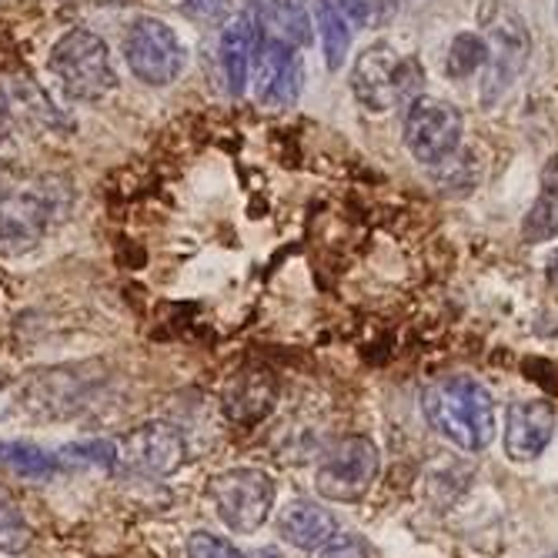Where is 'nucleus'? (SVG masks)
<instances>
[{"label":"nucleus","mask_w":558,"mask_h":558,"mask_svg":"<svg viewBox=\"0 0 558 558\" xmlns=\"http://www.w3.org/2000/svg\"><path fill=\"white\" fill-rule=\"evenodd\" d=\"M422 409L428 425L462 451H485L498 428L492 391L469 375H451L435 381L422 398Z\"/></svg>","instance_id":"f257e3e1"},{"label":"nucleus","mask_w":558,"mask_h":558,"mask_svg":"<svg viewBox=\"0 0 558 558\" xmlns=\"http://www.w3.org/2000/svg\"><path fill=\"white\" fill-rule=\"evenodd\" d=\"M478 24L488 44V64L482 74V105L495 108L509 94L532 61V34L525 17L505 4V0H485L478 11Z\"/></svg>","instance_id":"f03ea898"},{"label":"nucleus","mask_w":558,"mask_h":558,"mask_svg":"<svg viewBox=\"0 0 558 558\" xmlns=\"http://www.w3.org/2000/svg\"><path fill=\"white\" fill-rule=\"evenodd\" d=\"M351 94L359 97L365 111L385 114L398 105H409L418 97L422 87V68L418 61L398 54L391 44H372L365 47L351 64Z\"/></svg>","instance_id":"7ed1b4c3"},{"label":"nucleus","mask_w":558,"mask_h":558,"mask_svg":"<svg viewBox=\"0 0 558 558\" xmlns=\"http://www.w3.org/2000/svg\"><path fill=\"white\" fill-rule=\"evenodd\" d=\"M47 68L71 100H100L118 87L108 44L94 31L74 27L50 47Z\"/></svg>","instance_id":"20e7f679"},{"label":"nucleus","mask_w":558,"mask_h":558,"mask_svg":"<svg viewBox=\"0 0 558 558\" xmlns=\"http://www.w3.org/2000/svg\"><path fill=\"white\" fill-rule=\"evenodd\" d=\"M58 194L50 181L31 187L11 181L0 187V255H24L50 231V221L64 208Z\"/></svg>","instance_id":"39448f33"},{"label":"nucleus","mask_w":558,"mask_h":558,"mask_svg":"<svg viewBox=\"0 0 558 558\" xmlns=\"http://www.w3.org/2000/svg\"><path fill=\"white\" fill-rule=\"evenodd\" d=\"M208 498L231 532L255 535L275 509V478L262 469H228L211 478Z\"/></svg>","instance_id":"423d86ee"},{"label":"nucleus","mask_w":558,"mask_h":558,"mask_svg":"<svg viewBox=\"0 0 558 558\" xmlns=\"http://www.w3.org/2000/svg\"><path fill=\"white\" fill-rule=\"evenodd\" d=\"M404 147L412 150V158L438 168L448 165L462 147V134H465V121L462 111L448 105V100L438 97H415L404 108Z\"/></svg>","instance_id":"0eeeda50"},{"label":"nucleus","mask_w":558,"mask_h":558,"mask_svg":"<svg viewBox=\"0 0 558 558\" xmlns=\"http://www.w3.org/2000/svg\"><path fill=\"white\" fill-rule=\"evenodd\" d=\"M124 61L137 81L147 87H168L181 77L187 64V50L174 27L158 17H141L124 37Z\"/></svg>","instance_id":"6e6552de"},{"label":"nucleus","mask_w":558,"mask_h":558,"mask_svg":"<svg viewBox=\"0 0 558 558\" xmlns=\"http://www.w3.org/2000/svg\"><path fill=\"white\" fill-rule=\"evenodd\" d=\"M378 472L381 459L375 441L365 435H348L325 451L315 472V485L331 501H359L372 492Z\"/></svg>","instance_id":"1a4fd4ad"},{"label":"nucleus","mask_w":558,"mask_h":558,"mask_svg":"<svg viewBox=\"0 0 558 558\" xmlns=\"http://www.w3.org/2000/svg\"><path fill=\"white\" fill-rule=\"evenodd\" d=\"M114 445L118 465L144 478H168L187 462V441L171 422H144L114 438Z\"/></svg>","instance_id":"9d476101"},{"label":"nucleus","mask_w":558,"mask_h":558,"mask_svg":"<svg viewBox=\"0 0 558 558\" xmlns=\"http://www.w3.org/2000/svg\"><path fill=\"white\" fill-rule=\"evenodd\" d=\"M251 81H255L258 105H265L271 111L291 108L294 100H298V94H301V81H304V68H301L298 47L262 40L258 58H255V74H251Z\"/></svg>","instance_id":"9b49d317"},{"label":"nucleus","mask_w":558,"mask_h":558,"mask_svg":"<svg viewBox=\"0 0 558 558\" xmlns=\"http://www.w3.org/2000/svg\"><path fill=\"white\" fill-rule=\"evenodd\" d=\"M555 435V409L548 401H515L505 415V454L512 462H532Z\"/></svg>","instance_id":"f8f14e48"},{"label":"nucleus","mask_w":558,"mask_h":558,"mask_svg":"<svg viewBox=\"0 0 558 558\" xmlns=\"http://www.w3.org/2000/svg\"><path fill=\"white\" fill-rule=\"evenodd\" d=\"M244 14L255 21L262 40L308 47L315 37L312 14L304 0H244Z\"/></svg>","instance_id":"ddd939ff"},{"label":"nucleus","mask_w":558,"mask_h":558,"mask_svg":"<svg viewBox=\"0 0 558 558\" xmlns=\"http://www.w3.org/2000/svg\"><path fill=\"white\" fill-rule=\"evenodd\" d=\"M278 398V381L265 368H244L238 372L225 395H221V409L234 425H258L271 415Z\"/></svg>","instance_id":"4468645a"},{"label":"nucleus","mask_w":558,"mask_h":558,"mask_svg":"<svg viewBox=\"0 0 558 558\" xmlns=\"http://www.w3.org/2000/svg\"><path fill=\"white\" fill-rule=\"evenodd\" d=\"M262 47V34L247 14H238L234 21H228V27L221 31V47H218V61H221V74H225V87L231 97H241L251 84V74H255V58Z\"/></svg>","instance_id":"2eb2a0df"},{"label":"nucleus","mask_w":558,"mask_h":558,"mask_svg":"<svg viewBox=\"0 0 558 558\" xmlns=\"http://www.w3.org/2000/svg\"><path fill=\"white\" fill-rule=\"evenodd\" d=\"M338 532V522L328 509H322L312 498H294L288 501L281 515H278V535L291 542L301 551H315L322 548L331 535Z\"/></svg>","instance_id":"dca6fc26"},{"label":"nucleus","mask_w":558,"mask_h":558,"mask_svg":"<svg viewBox=\"0 0 558 558\" xmlns=\"http://www.w3.org/2000/svg\"><path fill=\"white\" fill-rule=\"evenodd\" d=\"M0 465L24 482H50L64 472L58 451H47L34 441H0Z\"/></svg>","instance_id":"f3484780"},{"label":"nucleus","mask_w":558,"mask_h":558,"mask_svg":"<svg viewBox=\"0 0 558 558\" xmlns=\"http://www.w3.org/2000/svg\"><path fill=\"white\" fill-rule=\"evenodd\" d=\"M522 238L529 244L558 238V155H551L542 171V191L535 197L532 211L522 221Z\"/></svg>","instance_id":"a211bd4d"},{"label":"nucleus","mask_w":558,"mask_h":558,"mask_svg":"<svg viewBox=\"0 0 558 558\" xmlns=\"http://www.w3.org/2000/svg\"><path fill=\"white\" fill-rule=\"evenodd\" d=\"M318 34H322L328 71H341L344 54L351 50V34H354V21L348 17L341 0H318Z\"/></svg>","instance_id":"6ab92c4d"},{"label":"nucleus","mask_w":558,"mask_h":558,"mask_svg":"<svg viewBox=\"0 0 558 558\" xmlns=\"http://www.w3.org/2000/svg\"><path fill=\"white\" fill-rule=\"evenodd\" d=\"M485 64H488V44H485V37L465 31V34L454 37L451 47H448L445 74H448L451 81H469V77H475L478 71H485Z\"/></svg>","instance_id":"aec40b11"},{"label":"nucleus","mask_w":558,"mask_h":558,"mask_svg":"<svg viewBox=\"0 0 558 558\" xmlns=\"http://www.w3.org/2000/svg\"><path fill=\"white\" fill-rule=\"evenodd\" d=\"M58 459L64 472L74 469H100V472H114L118 469V445L114 438H90V441H71L58 451Z\"/></svg>","instance_id":"412c9836"},{"label":"nucleus","mask_w":558,"mask_h":558,"mask_svg":"<svg viewBox=\"0 0 558 558\" xmlns=\"http://www.w3.org/2000/svg\"><path fill=\"white\" fill-rule=\"evenodd\" d=\"M34 542V529L8 488H0V555H21Z\"/></svg>","instance_id":"4be33fe9"},{"label":"nucleus","mask_w":558,"mask_h":558,"mask_svg":"<svg viewBox=\"0 0 558 558\" xmlns=\"http://www.w3.org/2000/svg\"><path fill=\"white\" fill-rule=\"evenodd\" d=\"M184 555H187V558H247L234 542H228L225 535L205 532V529H197V532L187 535Z\"/></svg>","instance_id":"5701e85b"},{"label":"nucleus","mask_w":558,"mask_h":558,"mask_svg":"<svg viewBox=\"0 0 558 558\" xmlns=\"http://www.w3.org/2000/svg\"><path fill=\"white\" fill-rule=\"evenodd\" d=\"M181 14L197 27H221L231 17V0H184Z\"/></svg>","instance_id":"b1692460"},{"label":"nucleus","mask_w":558,"mask_h":558,"mask_svg":"<svg viewBox=\"0 0 558 558\" xmlns=\"http://www.w3.org/2000/svg\"><path fill=\"white\" fill-rule=\"evenodd\" d=\"M318 558H372V548H368V542L362 538V535H351V532H344V535H331L322 548H318Z\"/></svg>","instance_id":"393cba45"},{"label":"nucleus","mask_w":558,"mask_h":558,"mask_svg":"<svg viewBox=\"0 0 558 558\" xmlns=\"http://www.w3.org/2000/svg\"><path fill=\"white\" fill-rule=\"evenodd\" d=\"M8 134H11V97L0 87V144L8 141Z\"/></svg>","instance_id":"a878e982"},{"label":"nucleus","mask_w":558,"mask_h":558,"mask_svg":"<svg viewBox=\"0 0 558 558\" xmlns=\"http://www.w3.org/2000/svg\"><path fill=\"white\" fill-rule=\"evenodd\" d=\"M247 558H284L278 548H271V545H265V548H255V551H251Z\"/></svg>","instance_id":"bb28decb"},{"label":"nucleus","mask_w":558,"mask_h":558,"mask_svg":"<svg viewBox=\"0 0 558 558\" xmlns=\"http://www.w3.org/2000/svg\"><path fill=\"white\" fill-rule=\"evenodd\" d=\"M4 184H11V171L0 165V187H4Z\"/></svg>","instance_id":"cd10ccee"},{"label":"nucleus","mask_w":558,"mask_h":558,"mask_svg":"<svg viewBox=\"0 0 558 558\" xmlns=\"http://www.w3.org/2000/svg\"><path fill=\"white\" fill-rule=\"evenodd\" d=\"M555 17H558V8H555Z\"/></svg>","instance_id":"c85d7f7f"},{"label":"nucleus","mask_w":558,"mask_h":558,"mask_svg":"<svg viewBox=\"0 0 558 558\" xmlns=\"http://www.w3.org/2000/svg\"><path fill=\"white\" fill-rule=\"evenodd\" d=\"M555 558H558V555H555Z\"/></svg>","instance_id":"c756f323"}]
</instances>
